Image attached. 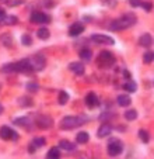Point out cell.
I'll return each mask as SVG.
<instances>
[{
    "label": "cell",
    "mask_w": 154,
    "mask_h": 159,
    "mask_svg": "<svg viewBox=\"0 0 154 159\" xmlns=\"http://www.w3.org/2000/svg\"><path fill=\"white\" fill-rule=\"evenodd\" d=\"M136 23H137L136 14H133V13H126V14H123L121 18H116V20L111 21L108 28L112 31H122V30H126V28L135 25Z\"/></svg>",
    "instance_id": "6da1fadb"
},
{
    "label": "cell",
    "mask_w": 154,
    "mask_h": 159,
    "mask_svg": "<svg viewBox=\"0 0 154 159\" xmlns=\"http://www.w3.org/2000/svg\"><path fill=\"white\" fill-rule=\"evenodd\" d=\"M87 121L86 116H67V117L62 118V121L59 123L60 129H74L77 127L83 125Z\"/></svg>",
    "instance_id": "7a4b0ae2"
},
{
    "label": "cell",
    "mask_w": 154,
    "mask_h": 159,
    "mask_svg": "<svg viewBox=\"0 0 154 159\" xmlns=\"http://www.w3.org/2000/svg\"><path fill=\"white\" fill-rule=\"evenodd\" d=\"M27 61H28V65H30L32 72H39V70L45 69V66H46V59H45V57H42V55H39V54L32 55V57L28 58Z\"/></svg>",
    "instance_id": "3957f363"
},
{
    "label": "cell",
    "mask_w": 154,
    "mask_h": 159,
    "mask_svg": "<svg viewBox=\"0 0 154 159\" xmlns=\"http://www.w3.org/2000/svg\"><path fill=\"white\" fill-rule=\"evenodd\" d=\"M108 155L109 156H118L122 153V151H123V144H122V141H119V139L116 138H112L109 141V144H108Z\"/></svg>",
    "instance_id": "277c9868"
},
{
    "label": "cell",
    "mask_w": 154,
    "mask_h": 159,
    "mask_svg": "<svg viewBox=\"0 0 154 159\" xmlns=\"http://www.w3.org/2000/svg\"><path fill=\"white\" fill-rule=\"evenodd\" d=\"M113 62H115V57H113L111 52L102 51L100 55H98L97 63H100L101 66H111V65H113Z\"/></svg>",
    "instance_id": "5b68a950"
},
{
    "label": "cell",
    "mask_w": 154,
    "mask_h": 159,
    "mask_svg": "<svg viewBox=\"0 0 154 159\" xmlns=\"http://www.w3.org/2000/svg\"><path fill=\"white\" fill-rule=\"evenodd\" d=\"M0 138L4 139V141H11V139L15 141V139L18 138V135H17V132L13 131L9 125H3L0 128Z\"/></svg>",
    "instance_id": "8992f818"
},
{
    "label": "cell",
    "mask_w": 154,
    "mask_h": 159,
    "mask_svg": "<svg viewBox=\"0 0 154 159\" xmlns=\"http://www.w3.org/2000/svg\"><path fill=\"white\" fill-rule=\"evenodd\" d=\"M30 20H31V23H34V24H48L50 21V17L42 11H34L32 14H31Z\"/></svg>",
    "instance_id": "52a82bcc"
},
{
    "label": "cell",
    "mask_w": 154,
    "mask_h": 159,
    "mask_svg": "<svg viewBox=\"0 0 154 159\" xmlns=\"http://www.w3.org/2000/svg\"><path fill=\"white\" fill-rule=\"evenodd\" d=\"M35 124L38 125V128L48 129V128H50V127H52V124H53V120H52L49 116L42 114V116H38V117H36Z\"/></svg>",
    "instance_id": "ba28073f"
},
{
    "label": "cell",
    "mask_w": 154,
    "mask_h": 159,
    "mask_svg": "<svg viewBox=\"0 0 154 159\" xmlns=\"http://www.w3.org/2000/svg\"><path fill=\"white\" fill-rule=\"evenodd\" d=\"M91 39L94 42H97V44H102V45H113L115 44L113 38H111V37H108V35H104V34H94V35H91Z\"/></svg>",
    "instance_id": "9c48e42d"
},
{
    "label": "cell",
    "mask_w": 154,
    "mask_h": 159,
    "mask_svg": "<svg viewBox=\"0 0 154 159\" xmlns=\"http://www.w3.org/2000/svg\"><path fill=\"white\" fill-rule=\"evenodd\" d=\"M83 31H84V25L81 24V23H74V24H71L70 27H69V35L77 37V35H80Z\"/></svg>",
    "instance_id": "30bf717a"
},
{
    "label": "cell",
    "mask_w": 154,
    "mask_h": 159,
    "mask_svg": "<svg viewBox=\"0 0 154 159\" xmlns=\"http://www.w3.org/2000/svg\"><path fill=\"white\" fill-rule=\"evenodd\" d=\"M111 131H112V127L109 124H102L97 131V137L98 138H105V137H108L111 134Z\"/></svg>",
    "instance_id": "8fae6325"
},
{
    "label": "cell",
    "mask_w": 154,
    "mask_h": 159,
    "mask_svg": "<svg viewBox=\"0 0 154 159\" xmlns=\"http://www.w3.org/2000/svg\"><path fill=\"white\" fill-rule=\"evenodd\" d=\"M151 44H153V38H151V35L148 33L143 34V35L139 38V45H140V47L148 48V47H151Z\"/></svg>",
    "instance_id": "7c38bea8"
},
{
    "label": "cell",
    "mask_w": 154,
    "mask_h": 159,
    "mask_svg": "<svg viewBox=\"0 0 154 159\" xmlns=\"http://www.w3.org/2000/svg\"><path fill=\"white\" fill-rule=\"evenodd\" d=\"M69 69H70L71 72H74L76 75H83L84 73V65L81 62H71L70 65H69Z\"/></svg>",
    "instance_id": "4fadbf2b"
},
{
    "label": "cell",
    "mask_w": 154,
    "mask_h": 159,
    "mask_svg": "<svg viewBox=\"0 0 154 159\" xmlns=\"http://www.w3.org/2000/svg\"><path fill=\"white\" fill-rule=\"evenodd\" d=\"M2 72L3 73H18V62L6 63V65L2 68Z\"/></svg>",
    "instance_id": "5bb4252c"
},
{
    "label": "cell",
    "mask_w": 154,
    "mask_h": 159,
    "mask_svg": "<svg viewBox=\"0 0 154 159\" xmlns=\"http://www.w3.org/2000/svg\"><path fill=\"white\" fill-rule=\"evenodd\" d=\"M86 104L88 106V107H95V106L98 104V97H97V94L94 93V92H91V93H88L86 96Z\"/></svg>",
    "instance_id": "9a60e30c"
},
{
    "label": "cell",
    "mask_w": 154,
    "mask_h": 159,
    "mask_svg": "<svg viewBox=\"0 0 154 159\" xmlns=\"http://www.w3.org/2000/svg\"><path fill=\"white\" fill-rule=\"evenodd\" d=\"M59 148L63 149V151H69V152H71V151H76V144L67 141V139H62V141L59 142Z\"/></svg>",
    "instance_id": "2e32d148"
},
{
    "label": "cell",
    "mask_w": 154,
    "mask_h": 159,
    "mask_svg": "<svg viewBox=\"0 0 154 159\" xmlns=\"http://www.w3.org/2000/svg\"><path fill=\"white\" fill-rule=\"evenodd\" d=\"M132 103V99L129 96H126V94H121V96L118 97V104L121 106V107H129Z\"/></svg>",
    "instance_id": "e0dca14e"
},
{
    "label": "cell",
    "mask_w": 154,
    "mask_h": 159,
    "mask_svg": "<svg viewBox=\"0 0 154 159\" xmlns=\"http://www.w3.org/2000/svg\"><path fill=\"white\" fill-rule=\"evenodd\" d=\"M88 139H90V135H88V132H86V131L79 132V134H77V137H76L77 144H87V142H88Z\"/></svg>",
    "instance_id": "ac0fdd59"
},
{
    "label": "cell",
    "mask_w": 154,
    "mask_h": 159,
    "mask_svg": "<svg viewBox=\"0 0 154 159\" xmlns=\"http://www.w3.org/2000/svg\"><path fill=\"white\" fill-rule=\"evenodd\" d=\"M14 124H15V125L24 127V128H30L31 121H30V118H27V117H21V118H15Z\"/></svg>",
    "instance_id": "d6986e66"
},
{
    "label": "cell",
    "mask_w": 154,
    "mask_h": 159,
    "mask_svg": "<svg viewBox=\"0 0 154 159\" xmlns=\"http://www.w3.org/2000/svg\"><path fill=\"white\" fill-rule=\"evenodd\" d=\"M2 23L3 24H6V25H15L18 23V20H17V17L15 16H4L3 17V20H2Z\"/></svg>",
    "instance_id": "ffe728a7"
},
{
    "label": "cell",
    "mask_w": 154,
    "mask_h": 159,
    "mask_svg": "<svg viewBox=\"0 0 154 159\" xmlns=\"http://www.w3.org/2000/svg\"><path fill=\"white\" fill-rule=\"evenodd\" d=\"M123 89H126L127 92H130V93H135V92L137 90V84H136V82L127 79V82L123 84Z\"/></svg>",
    "instance_id": "44dd1931"
},
{
    "label": "cell",
    "mask_w": 154,
    "mask_h": 159,
    "mask_svg": "<svg viewBox=\"0 0 154 159\" xmlns=\"http://www.w3.org/2000/svg\"><path fill=\"white\" fill-rule=\"evenodd\" d=\"M46 159H60V151L59 148H50L46 155Z\"/></svg>",
    "instance_id": "7402d4cb"
},
{
    "label": "cell",
    "mask_w": 154,
    "mask_h": 159,
    "mask_svg": "<svg viewBox=\"0 0 154 159\" xmlns=\"http://www.w3.org/2000/svg\"><path fill=\"white\" fill-rule=\"evenodd\" d=\"M36 35H38V38H41V39H48L50 37V33L46 27H41L38 31H36Z\"/></svg>",
    "instance_id": "603a6c76"
},
{
    "label": "cell",
    "mask_w": 154,
    "mask_h": 159,
    "mask_svg": "<svg viewBox=\"0 0 154 159\" xmlns=\"http://www.w3.org/2000/svg\"><path fill=\"white\" fill-rule=\"evenodd\" d=\"M79 55H80V58L83 61H90L92 57V52H91V49H88V48H83Z\"/></svg>",
    "instance_id": "cb8c5ba5"
},
{
    "label": "cell",
    "mask_w": 154,
    "mask_h": 159,
    "mask_svg": "<svg viewBox=\"0 0 154 159\" xmlns=\"http://www.w3.org/2000/svg\"><path fill=\"white\" fill-rule=\"evenodd\" d=\"M125 118H126L127 121H133L137 118V111L135 110V108H130V110H126V113H125Z\"/></svg>",
    "instance_id": "d4e9b609"
},
{
    "label": "cell",
    "mask_w": 154,
    "mask_h": 159,
    "mask_svg": "<svg viewBox=\"0 0 154 159\" xmlns=\"http://www.w3.org/2000/svg\"><path fill=\"white\" fill-rule=\"evenodd\" d=\"M32 144L35 145V148H41V147H45V144H46V139H45L44 137H36V138H34Z\"/></svg>",
    "instance_id": "484cf974"
},
{
    "label": "cell",
    "mask_w": 154,
    "mask_h": 159,
    "mask_svg": "<svg viewBox=\"0 0 154 159\" xmlns=\"http://www.w3.org/2000/svg\"><path fill=\"white\" fill-rule=\"evenodd\" d=\"M139 138L142 139L144 144H147V142L150 141V135H148V131H146V129H140V131H139Z\"/></svg>",
    "instance_id": "4316f807"
},
{
    "label": "cell",
    "mask_w": 154,
    "mask_h": 159,
    "mask_svg": "<svg viewBox=\"0 0 154 159\" xmlns=\"http://www.w3.org/2000/svg\"><path fill=\"white\" fill-rule=\"evenodd\" d=\"M17 103L21 106V107H25V106H32V100L28 99V97H20L17 100Z\"/></svg>",
    "instance_id": "83f0119b"
},
{
    "label": "cell",
    "mask_w": 154,
    "mask_h": 159,
    "mask_svg": "<svg viewBox=\"0 0 154 159\" xmlns=\"http://www.w3.org/2000/svg\"><path fill=\"white\" fill-rule=\"evenodd\" d=\"M58 102H59V104L65 106L66 103L69 102V94L66 93V92H60V93H59V99H58Z\"/></svg>",
    "instance_id": "f1b7e54d"
},
{
    "label": "cell",
    "mask_w": 154,
    "mask_h": 159,
    "mask_svg": "<svg viewBox=\"0 0 154 159\" xmlns=\"http://www.w3.org/2000/svg\"><path fill=\"white\" fill-rule=\"evenodd\" d=\"M153 59H154V52H151V51H148V52H146L144 55H143V62L144 63H151L153 62Z\"/></svg>",
    "instance_id": "f546056e"
},
{
    "label": "cell",
    "mask_w": 154,
    "mask_h": 159,
    "mask_svg": "<svg viewBox=\"0 0 154 159\" xmlns=\"http://www.w3.org/2000/svg\"><path fill=\"white\" fill-rule=\"evenodd\" d=\"M21 42H23L25 47H30V45H32V38H31V35H28V34H24V35L21 37Z\"/></svg>",
    "instance_id": "4dcf8cb0"
},
{
    "label": "cell",
    "mask_w": 154,
    "mask_h": 159,
    "mask_svg": "<svg viewBox=\"0 0 154 159\" xmlns=\"http://www.w3.org/2000/svg\"><path fill=\"white\" fill-rule=\"evenodd\" d=\"M2 44L4 47H13V38L10 35H3L2 37Z\"/></svg>",
    "instance_id": "1f68e13d"
},
{
    "label": "cell",
    "mask_w": 154,
    "mask_h": 159,
    "mask_svg": "<svg viewBox=\"0 0 154 159\" xmlns=\"http://www.w3.org/2000/svg\"><path fill=\"white\" fill-rule=\"evenodd\" d=\"M39 3H41L42 7H46V9H52V7L55 6V2H53V0H41Z\"/></svg>",
    "instance_id": "d6a6232c"
},
{
    "label": "cell",
    "mask_w": 154,
    "mask_h": 159,
    "mask_svg": "<svg viewBox=\"0 0 154 159\" xmlns=\"http://www.w3.org/2000/svg\"><path fill=\"white\" fill-rule=\"evenodd\" d=\"M140 6H143L146 11H151V2H143V3H140Z\"/></svg>",
    "instance_id": "836d02e7"
},
{
    "label": "cell",
    "mask_w": 154,
    "mask_h": 159,
    "mask_svg": "<svg viewBox=\"0 0 154 159\" xmlns=\"http://www.w3.org/2000/svg\"><path fill=\"white\" fill-rule=\"evenodd\" d=\"M27 89L30 90V92H36V90H38V84H36V83H28L27 84Z\"/></svg>",
    "instance_id": "e575fe53"
},
{
    "label": "cell",
    "mask_w": 154,
    "mask_h": 159,
    "mask_svg": "<svg viewBox=\"0 0 154 159\" xmlns=\"http://www.w3.org/2000/svg\"><path fill=\"white\" fill-rule=\"evenodd\" d=\"M140 3H142V0H129V4L132 7H139Z\"/></svg>",
    "instance_id": "d590c367"
},
{
    "label": "cell",
    "mask_w": 154,
    "mask_h": 159,
    "mask_svg": "<svg viewBox=\"0 0 154 159\" xmlns=\"http://www.w3.org/2000/svg\"><path fill=\"white\" fill-rule=\"evenodd\" d=\"M35 149H36V148H35V145H34V144H31L30 147H28V152H30V153H34V152H35Z\"/></svg>",
    "instance_id": "8d00e7d4"
},
{
    "label": "cell",
    "mask_w": 154,
    "mask_h": 159,
    "mask_svg": "<svg viewBox=\"0 0 154 159\" xmlns=\"http://www.w3.org/2000/svg\"><path fill=\"white\" fill-rule=\"evenodd\" d=\"M23 2H24V0H14V2H10V6H17V4L18 3H23Z\"/></svg>",
    "instance_id": "74e56055"
},
{
    "label": "cell",
    "mask_w": 154,
    "mask_h": 159,
    "mask_svg": "<svg viewBox=\"0 0 154 159\" xmlns=\"http://www.w3.org/2000/svg\"><path fill=\"white\" fill-rule=\"evenodd\" d=\"M4 16H6V11H4V9H2V7H0V21L3 20Z\"/></svg>",
    "instance_id": "f35d334b"
},
{
    "label": "cell",
    "mask_w": 154,
    "mask_h": 159,
    "mask_svg": "<svg viewBox=\"0 0 154 159\" xmlns=\"http://www.w3.org/2000/svg\"><path fill=\"white\" fill-rule=\"evenodd\" d=\"M123 75H125V78H126V79H130V75H129V72H127V70H123Z\"/></svg>",
    "instance_id": "ab89813d"
},
{
    "label": "cell",
    "mask_w": 154,
    "mask_h": 159,
    "mask_svg": "<svg viewBox=\"0 0 154 159\" xmlns=\"http://www.w3.org/2000/svg\"><path fill=\"white\" fill-rule=\"evenodd\" d=\"M3 111H4V107L0 104V114H3Z\"/></svg>",
    "instance_id": "60d3db41"
}]
</instances>
